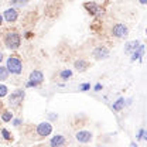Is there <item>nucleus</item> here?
I'll return each mask as SVG.
<instances>
[{
    "instance_id": "6e6552de",
    "label": "nucleus",
    "mask_w": 147,
    "mask_h": 147,
    "mask_svg": "<svg viewBox=\"0 0 147 147\" xmlns=\"http://www.w3.org/2000/svg\"><path fill=\"white\" fill-rule=\"evenodd\" d=\"M92 137H93V134H92L91 131H88V130H79V131L75 134V139H76L79 143H84V144L89 143L92 140Z\"/></svg>"
},
{
    "instance_id": "bb28decb",
    "label": "nucleus",
    "mask_w": 147,
    "mask_h": 147,
    "mask_svg": "<svg viewBox=\"0 0 147 147\" xmlns=\"http://www.w3.org/2000/svg\"><path fill=\"white\" fill-rule=\"evenodd\" d=\"M1 23H3V16L0 14V24H1Z\"/></svg>"
},
{
    "instance_id": "412c9836",
    "label": "nucleus",
    "mask_w": 147,
    "mask_h": 147,
    "mask_svg": "<svg viewBox=\"0 0 147 147\" xmlns=\"http://www.w3.org/2000/svg\"><path fill=\"white\" fill-rule=\"evenodd\" d=\"M89 88H91V85H89V84H84V85L81 86V91H88Z\"/></svg>"
},
{
    "instance_id": "f257e3e1",
    "label": "nucleus",
    "mask_w": 147,
    "mask_h": 147,
    "mask_svg": "<svg viewBox=\"0 0 147 147\" xmlns=\"http://www.w3.org/2000/svg\"><path fill=\"white\" fill-rule=\"evenodd\" d=\"M20 44H21V37L17 31H9L6 36H4V45L11 50V51H16L20 48Z\"/></svg>"
},
{
    "instance_id": "39448f33",
    "label": "nucleus",
    "mask_w": 147,
    "mask_h": 147,
    "mask_svg": "<svg viewBox=\"0 0 147 147\" xmlns=\"http://www.w3.org/2000/svg\"><path fill=\"white\" fill-rule=\"evenodd\" d=\"M37 134L40 137H47L53 133V125L50 122H41L38 126H37Z\"/></svg>"
},
{
    "instance_id": "4be33fe9",
    "label": "nucleus",
    "mask_w": 147,
    "mask_h": 147,
    "mask_svg": "<svg viewBox=\"0 0 147 147\" xmlns=\"http://www.w3.org/2000/svg\"><path fill=\"white\" fill-rule=\"evenodd\" d=\"M143 136H144V130H143V129H142V130H140V131H139V136H137V139H142V137H143Z\"/></svg>"
},
{
    "instance_id": "cd10ccee",
    "label": "nucleus",
    "mask_w": 147,
    "mask_h": 147,
    "mask_svg": "<svg viewBox=\"0 0 147 147\" xmlns=\"http://www.w3.org/2000/svg\"><path fill=\"white\" fill-rule=\"evenodd\" d=\"M130 147H137V146H136L134 143H131V144H130Z\"/></svg>"
},
{
    "instance_id": "c85d7f7f",
    "label": "nucleus",
    "mask_w": 147,
    "mask_h": 147,
    "mask_svg": "<svg viewBox=\"0 0 147 147\" xmlns=\"http://www.w3.org/2000/svg\"><path fill=\"white\" fill-rule=\"evenodd\" d=\"M0 109H1V103H0Z\"/></svg>"
},
{
    "instance_id": "f3484780",
    "label": "nucleus",
    "mask_w": 147,
    "mask_h": 147,
    "mask_svg": "<svg viewBox=\"0 0 147 147\" xmlns=\"http://www.w3.org/2000/svg\"><path fill=\"white\" fill-rule=\"evenodd\" d=\"M123 105H125V99H123V98H120L116 103H113V106H112V108H113V110H120L122 108H123Z\"/></svg>"
},
{
    "instance_id": "9b49d317",
    "label": "nucleus",
    "mask_w": 147,
    "mask_h": 147,
    "mask_svg": "<svg viewBox=\"0 0 147 147\" xmlns=\"http://www.w3.org/2000/svg\"><path fill=\"white\" fill-rule=\"evenodd\" d=\"M84 7H85L91 14H96V13H99V11H100L99 6H98L96 3H93V1H88V3H85V4H84Z\"/></svg>"
},
{
    "instance_id": "ddd939ff",
    "label": "nucleus",
    "mask_w": 147,
    "mask_h": 147,
    "mask_svg": "<svg viewBox=\"0 0 147 147\" xmlns=\"http://www.w3.org/2000/svg\"><path fill=\"white\" fill-rule=\"evenodd\" d=\"M11 119H13V113H11V112H9V110H4V112L1 113V120H3L4 123H7V122H11Z\"/></svg>"
},
{
    "instance_id": "7ed1b4c3",
    "label": "nucleus",
    "mask_w": 147,
    "mask_h": 147,
    "mask_svg": "<svg viewBox=\"0 0 147 147\" xmlns=\"http://www.w3.org/2000/svg\"><path fill=\"white\" fill-rule=\"evenodd\" d=\"M42 79H44L42 72L36 69V71H33V72L30 74V78H28V82L26 84V86H27V88H33V86L36 88L37 85H40V84L42 82Z\"/></svg>"
},
{
    "instance_id": "5701e85b",
    "label": "nucleus",
    "mask_w": 147,
    "mask_h": 147,
    "mask_svg": "<svg viewBox=\"0 0 147 147\" xmlns=\"http://www.w3.org/2000/svg\"><path fill=\"white\" fill-rule=\"evenodd\" d=\"M100 88H102V86H100V84H98V85H96V86H95V91H99V89H100Z\"/></svg>"
},
{
    "instance_id": "2eb2a0df",
    "label": "nucleus",
    "mask_w": 147,
    "mask_h": 147,
    "mask_svg": "<svg viewBox=\"0 0 147 147\" xmlns=\"http://www.w3.org/2000/svg\"><path fill=\"white\" fill-rule=\"evenodd\" d=\"M137 48H139V42H137V41H133V42H129L127 45H126L125 51L130 53V51H136Z\"/></svg>"
},
{
    "instance_id": "b1692460",
    "label": "nucleus",
    "mask_w": 147,
    "mask_h": 147,
    "mask_svg": "<svg viewBox=\"0 0 147 147\" xmlns=\"http://www.w3.org/2000/svg\"><path fill=\"white\" fill-rule=\"evenodd\" d=\"M20 123H21V120H20V119H17V120H14V125H16V126H18Z\"/></svg>"
},
{
    "instance_id": "dca6fc26",
    "label": "nucleus",
    "mask_w": 147,
    "mask_h": 147,
    "mask_svg": "<svg viewBox=\"0 0 147 147\" xmlns=\"http://www.w3.org/2000/svg\"><path fill=\"white\" fill-rule=\"evenodd\" d=\"M59 76H61V79L67 81L68 78H71V76H72V71H71V69H64V71H61Z\"/></svg>"
},
{
    "instance_id": "9d476101",
    "label": "nucleus",
    "mask_w": 147,
    "mask_h": 147,
    "mask_svg": "<svg viewBox=\"0 0 147 147\" xmlns=\"http://www.w3.org/2000/svg\"><path fill=\"white\" fill-rule=\"evenodd\" d=\"M64 143H65V137H64L62 134H57V136H54V137L51 139L50 146L51 147H61Z\"/></svg>"
},
{
    "instance_id": "f03ea898",
    "label": "nucleus",
    "mask_w": 147,
    "mask_h": 147,
    "mask_svg": "<svg viewBox=\"0 0 147 147\" xmlns=\"http://www.w3.org/2000/svg\"><path fill=\"white\" fill-rule=\"evenodd\" d=\"M6 68L10 74H14V75H20L23 72V62L21 59L16 57V55H11L7 58V62H6Z\"/></svg>"
},
{
    "instance_id": "aec40b11",
    "label": "nucleus",
    "mask_w": 147,
    "mask_h": 147,
    "mask_svg": "<svg viewBox=\"0 0 147 147\" xmlns=\"http://www.w3.org/2000/svg\"><path fill=\"white\" fill-rule=\"evenodd\" d=\"M1 134H3V137H4L6 140H10V139H11V136H10L9 130H6V129H1Z\"/></svg>"
},
{
    "instance_id": "a211bd4d",
    "label": "nucleus",
    "mask_w": 147,
    "mask_h": 147,
    "mask_svg": "<svg viewBox=\"0 0 147 147\" xmlns=\"http://www.w3.org/2000/svg\"><path fill=\"white\" fill-rule=\"evenodd\" d=\"M7 93H9V88H7L6 85L0 84V99H1V98H4Z\"/></svg>"
},
{
    "instance_id": "423d86ee",
    "label": "nucleus",
    "mask_w": 147,
    "mask_h": 147,
    "mask_svg": "<svg viewBox=\"0 0 147 147\" xmlns=\"http://www.w3.org/2000/svg\"><path fill=\"white\" fill-rule=\"evenodd\" d=\"M23 99H24V91H23V89H16V91L10 95L9 103H10L11 106H18V105L23 102Z\"/></svg>"
},
{
    "instance_id": "6ab92c4d",
    "label": "nucleus",
    "mask_w": 147,
    "mask_h": 147,
    "mask_svg": "<svg viewBox=\"0 0 147 147\" xmlns=\"http://www.w3.org/2000/svg\"><path fill=\"white\" fill-rule=\"evenodd\" d=\"M11 4L13 6H24V4H27V0H13Z\"/></svg>"
},
{
    "instance_id": "a878e982",
    "label": "nucleus",
    "mask_w": 147,
    "mask_h": 147,
    "mask_svg": "<svg viewBox=\"0 0 147 147\" xmlns=\"http://www.w3.org/2000/svg\"><path fill=\"white\" fill-rule=\"evenodd\" d=\"M140 3H142V4H146V3H147V0H140Z\"/></svg>"
},
{
    "instance_id": "0eeeda50",
    "label": "nucleus",
    "mask_w": 147,
    "mask_h": 147,
    "mask_svg": "<svg viewBox=\"0 0 147 147\" xmlns=\"http://www.w3.org/2000/svg\"><path fill=\"white\" fill-rule=\"evenodd\" d=\"M3 18L7 21V23H16L18 18V11L17 9H14V7H10V9H7V10H4V13H3Z\"/></svg>"
},
{
    "instance_id": "393cba45",
    "label": "nucleus",
    "mask_w": 147,
    "mask_h": 147,
    "mask_svg": "<svg viewBox=\"0 0 147 147\" xmlns=\"http://www.w3.org/2000/svg\"><path fill=\"white\" fill-rule=\"evenodd\" d=\"M3 58H4V55H3V53H0V64H1V61H3Z\"/></svg>"
},
{
    "instance_id": "f8f14e48",
    "label": "nucleus",
    "mask_w": 147,
    "mask_h": 147,
    "mask_svg": "<svg viewBox=\"0 0 147 147\" xmlns=\"http://www.w3.org/2000/svg\"><path fill=\"white\" fill-rule=\"evenodd\" d=\"M74 67L76 68V71H85L86 68H88V62L86 61H84V59H79V61H75V64H74Z\"/></svg>"
},
{
    "instance_id": "20e7f679",
    "label": "nucleus",
    "mask_w": 147,
    "mask_h": 147,
    "mask_svg": "<svg viewBox=\"0 0 147 147\" xmlns=\"http://www.w3.org/2000/svg\"><path fill=\"white\" fill-rule=\"evenodd\" d=\"M127 34H129V28L123 23H117L112 28V36L116 37V38H125V37H127Z\"/></svg>"
},
{
    "instance_id": "1a4fd4ad",
    "label": "nucleus",
    "mask_w": 147,
    "mask_h": 147,
    "mask_svg": "<svg viewBox=\"0 0 147 147\" xmlns=\"http://www.w3.org/2000/svg\"><path fill=\"white\" fill-rule=\"evenodd\" d=\"M93 57L96 59H105L109 57V50L106 47H96L93 50Z\"/></svg>"
},
{
    "instance_id": "4468645a",
    "label": "nucleus",
    "mask_w": 147,
    "mask_h": 147,
    "mask_svg": "<svg viewBox=\"0 0 147 147\" xmlns=\"http://www.w3.org/2000/svg\"><path fill=\"white\" fill-rule=\"evenodd\" d=\"M9 75H10V72L7 71V68L0 65V81H6L9 78Z\"/></svg>"
}]
</instances>
